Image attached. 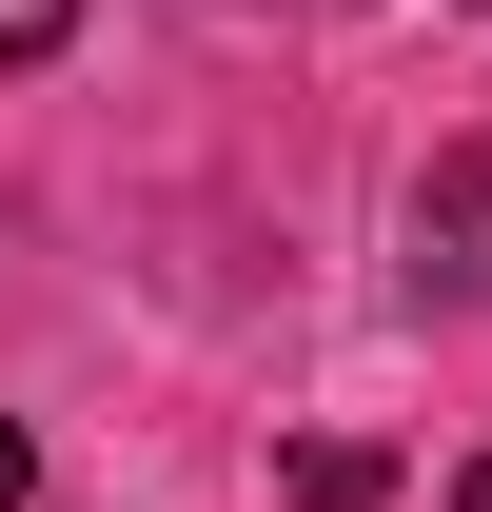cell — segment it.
Listing matches in <instances>:
<instances>
[{
  "mask_svg": "<svg viewBox=\"0 0 492 512\" xmlns=\"http://www.w3.org/2000/svg\"><path fill=\"white\" fill-rule=\"evenodd\" d=\"M414 296H492V138H453L414 178Z\"/></svg>",
  "mask_w": 492,
  "mask_h": 512,
  "instance_id": "1",
  "label": "cell"
},
{
  "mask_svg": "<svg viewBox=\"0 0 492 512\" xmlns=\"http://www.w3.org/2000/svg\"><path fill=\"white\" fill-rule=\"evenodd\" d=\"M20 493H40V453H20V414H0V512H20Z\"/></svg>",
  "mask_w": 492,
  "mask_h": 512,
  "instance_id": "3",
  "label": "cell"
},
{
  "mask_svg": "<svg viewBox=\"0 0 492 512\" xmlns=\"http://www.w3.org/2000/svg\"><path fill=\"white\" fill-rule=\"evenodd\" d=\"M453 512H492V453H473V473H453Z\"/></svg>",
  "mask_w": 492,
  "mask_h": 512,
  "instance_id": "4",
  "label": "cell"
},
{
  "mask_svg": "<svg viewBox=\"0 0 492 512\" xmlns=\"http://www.w3.org/2000/svg\"><path fill=\"white\" fill-rule=\"evenodd\" d=\"M79 40V0H0V60H60Z\"/></svg>",
  "mask_w": 492,
  "mask_h": 512,
  "instance_id": "2",
  "label": "cell"
}]
</instances>
